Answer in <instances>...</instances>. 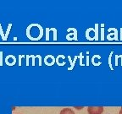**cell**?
<instances>
[{"label":"cell","instance_id":"6da1fadb","mask_svg":"<svg viewBox=\"0 0 122 114\" xmlns=\"http://www.w3.org/2000/svg\"><path fill=\"white\" fill-rule=\"evenodd\" d=\"M103 112V106H89L87 112L89 114H102Z\"/></svg>","mask_w":122,"mask_h":114},{"label":"cell","instance_id":"7a4b0ae2","mask_svg":"<svg viewBox=\"0 0 122 114\" xmlns=\"http://www.w3.org/2000/svg\"><path fill=\"white\" fill-rule=\"evenodd\" d=\"M59 114H76L75 112L71 108H64L63 110H61Z\"/></svg>","mask_w":122,"mask_h":114},{"label":"cell","instance_id":"3957f363","mask_svg":"<svg viewBox=\"0 0 122 114\" xmlns=\"http://www.w3.org/2000/svg\"><path fill=\"white\" fill-rule=\"evenodd\" d=\"M119 114H122V107L120 108V112H119Z\"/></svg>","mask_w":122,"mask_h":114},{"label":"cell","instance_id":"277c9868","mask_svg":"<svg viewBox=\"0 0 122 114\" xmlns=\"http://www.w3.org/2000/svg\"><path fill=\"white\" fill-rule=\"evenodd\" d=\"M16 114H19V113H16Z\"/></svg>","mask_w":122,"mask_h":114}]
</instances>
